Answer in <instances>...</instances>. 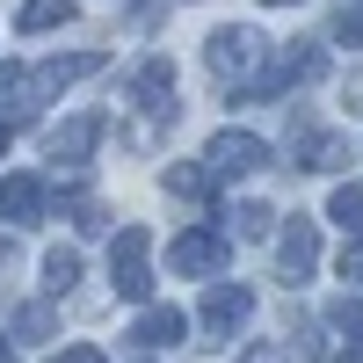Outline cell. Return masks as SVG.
Returning <instances> with one entry per match:
<instances>
[{
	"instance_id": "6da1fadb",
	"label": "cell",
	"mask_w": 363,
	"mask_h": 363,
	"mask_svg": "<svg viewBox=\"0 0 363 363\" xmlns=\"http://www.w3.org/2000/svg\"><path fill=\"white\" fill-rule=\"evenodd\" d=\"M203 58H211V80H225V87L247 95V87L269 73V37H262V29H247V22H225V29H211Z\"/></svg>"
},
{
	"instance_id": "7a4b0ae2",
	"label": "cell",
	"mask_w": 363,
	"mask_h": 363,
	"mask_svg": "<svg viewBox=\"0 0 363 363\" xmlns=\"http://www.w3.org/2000/svg\"><path fill=\"white\" fill-rule=\"evenodd\" d=\"M153 233L145 225H124L109 240V284H116V298H131V306H145V298H153Z\"/></svg>"
},
{
	"instance_id": "3957f363",
	"label": "cell",
	"mask_w": 363,
	"mask_h": 363,
	"mask_svg": "<svg viewBox=\"0 0 363 363\" xmlns=\"http://www.w3.org/2000/svg\"><path fill=\"white\" fill-rule=\"evenodd\" d=\"M320 73H327V51H320V44H291V51L269 58V73L247 87V95H255V102H284L291 87H306V80H320Z\"/></svg>"
},
{
	"instance_id": "277c9868",
	"label": "cell",
	"mask_w": 363,
	"mask_h": 363,
	"mask_svg": "<svg viewBox=\"0 0 363 363\" xmlns=\"http://www.w3.org/2000/svg\"><path fill=\"white\" fill-rule=\"evenodd\" d=\"M225 262H233V240L218 225L174 233V277H225Z\"/></svg>"
},
{
	"instance_id": "5b68a950",
	"label": "cell",
	"mask_w": 363,
	"mask_h": 363,
	"mask_svg": "<svg viewBox=\"0 0 363 363\" xmlns=\"http://www.w3.org/2000/svg\"><path fill=\"white\" fill-rule=\"evenodd\" d=\"M277 269H284V284H313V269H320V233H313V218H298V211H291V225L277 233Z\"/></svg>"
},
{
	"instance_id": "8992f818",
	"label": "cell",
	"mask_w": 363,
	"mask_h": 363,
	"mask_svg": "<svg viewBox=\"0 0 363 363\" xmlns=\"http://www.w3.org/2000/svg\"><path fill=\"white\" fill-rule=\"evenodd\" d=\"M255 320V291L247 284H211L203 291V327L211 335H233V327H247Z\"/></svg>"
},
{
	"instance_id": "52a82bcc",
	"label": "cell",
	"mask_w": 363,
	"mask_h": 363,
	"mask_svg": "<svg viewBox=\"0 0 363 363\" xmlns=\"http://www.w3.org/2000/svg\"><path fill=\"white\" fill-rule=\"evenodd\" d=\"M203 160L218 167V174H255V167L269 160V145H262L255 131H218V138L203 145Z\"/></svg>"
},
{
	"instance_id": "ba28073f",
	"label": "cell",
	"mask_w": 363,
	"mask_h": 363,
	"mask_svg": "<svg viewBox=\"0 0 363 363\" xmlns=\"http://www.w3.org/2000/svg\"><path fill=\"white\" fill-rule=\"evenodd\" d=\"M131 102L153 109V116L174 109V58H138V73H131Z\"/></svg>"
},
{
	"instance_id": "9c48e42d",
	"label": "cell",
	"mask_w": 363,
	"mask_h": 363,
	"mask_svg": "<svg viewBox=\"0 0 363 363\" xmlns=\"http://www.w3.org/2000/svg\"><path fill=\"white\" fill-rule=\"evenodd\" d=\"M109 58L102 51H66V58H44L37 66V102H51L58 87H73V80H87V73H102Z\"/></svg>"
},
{
	"instance_id": "30bf717a",
	"label": "cell",
	"mask_w": 363,
	"mask_h": 363,
	"mask_svg": "<svg viewBox=\"0 0 363 363\" xmlns=\"http://www.w3.org/2000/svg\"><path fill=\"white\" fill-rule=\"evenodd\" d=\"M291 160H298V167H313V174H327V167H342V160H349V138L298 124V131H291Z\"/></svg>"
},
{
	"instance_id": "8fae6325",
	"label": "cell",
	"mask_w": 363,
	"mask_h": 363,
	"mask_svg": "<svg viewBox=\"0 0 363 363\" xmlns=\"http://www.w3.org/2000/svg\"><path fill=\"white\" fill-rule=\"evenodd\" d=\"M44 182L37 174H8V182H0V218H8V225H37L44 218Z\"/></svg>"
},
{
	"instance_id": "7c38bea8",
	"label": "cell",
	"mask_w": 363,
	"mask_h": 363,
	"mask_svg": "<svg viewBox=\"0 0 363 363\" xmlns=\"http://www.w3.org/2000/svg\"><path fill=\"white\" fill-rule=\"evenodd\" d=\"M95 138H102V116H95V109H80V116H66V124L51 131V160L80 167L87 153H95Z\"/></svg>"
},
{
	"instance_id": "4fadbf2b",
	"label": "cell",
	"mask_w": 363,
	"mask_h": 363,
	"mask_svg": "<svg viewBox=\"0 0 363 363\" xmlns=\"http://www.w3.org/2000/svg\"><path fill=\"white\" fill-rule=\"evenodd\" d=\"M182 335H189V313H174V306H145V313L131 320V342H138V349H174Z\"/></svg>"
},
{
	"instance_id": "5bb4252c",
	"label": "cell",
	"mask_w": 363,
	"mask_h": 363,
	"mask_svg": "<svg viewBox=\"0 0 363 363\" xmlns=\"http://www.w3.org/2000/svg\"><path fill=\"white\" fill-rule=\"evenodd\" d=\"M211 189H218V167H211V160H174V167H167V196L203 203Z\"/></svg>"
},
{
	"instance_id": "9a60e30c",
	"label": "cell",
	"mask_w": 363,
	"mask_h": 363,
	"mask_svg": "<svg viewBox=\"0 0 363 363\" xmlns=\"http://www.w3.org/2000/svg\"><path fill=\"white\" fill-rule=\"evenodd\" d=\"M66 22H73V0H22V15H15L22 37H44V29H66Z\"/></svg>"
},
{
	"instance_id": "2e32d148",
	"label": "cell",
	"mask_w": 363,
	"mask_h": 363,
	"mask_svg": "<svg viewBox=\"0 0 363 363\" xmlns=\"http://www.w3.org/2000/svg\"><path fill=\"white\" fill-rule=\"evenodd\" d=\"M327 218H335L349 240H363V182H342V189L327 196Z\"/></svg>"
},
{
	"instance_id": "e0dca14e",
	"label": "cell",
	"mask_w": 363,
	"mask_h": 363,
	"mask_svg": "<svg viewBox=\"0 0 363 363\" xmlns=\"http://www.w3.org/2000/svg\"><path fill=\"white\" fill-rule=\"evenodd\" d=\"M0 109H37V66H0Z\"/></svg>"
},
{
	"instance_id": "ac0fdd59",
	"label": "cell",
	"mask_w": 363,
	"mask_h": 363,
	"mask_svg": "<svg viewBox=\"0 0 363 363\" xmlns=\"http://www.w3.org/2000/svg\"><path fill=\"white\" fill-rule=\"evenodd\" d=\"M233 233L240 240H269V233H277V211H269V203H233Z\"/></svg>"
},
{
	"instance_id": "d6986e66",
	"label": "cell",
	"mask_w": 363,
	"mask_h": 363,
	"mask_svg": "<svg viewBox=\"0 0 363 363\" xmlns=\"http://www.w3.org/2000/svg\"><path fill=\"white\" fill-rule=\"evenodd\" d=\"M44 284H51V298L73 291V284H80V255H73V247H51V255H44Z\"/></svg>"
},
{
	"instance_id": "ffe728a7",
	"label": "cell",
	"mask_w": 363,
	"mask_h": 363,
	"mask_svg": "<svg viewBox=\"0 0 363 363\" xmlns=\"http://www.w3.org/2000/svg\"><path fill=\"white\" fill-rule=\"evenodd\" d=\"M327 327L349 335V349H363V298H335V306H327Z\"/></svg>"
},
{
	"instance_id": "44dd1931",
	"label": "cell",
	"mask_w": 363,
	"mask_h": 363,
	"mask_svg": "<svg viewBox=\"0 0 363 363\" xmlns=\"http://www.w3.org/2000/svg\"><path fill=\"white\" fill-rule=\"evenodd\" d=\"M15 342H51V306H22L15 313Z\"/></svg>"
},
{
	"instance_id": "7402d4cb",
	"label": "cell",
	"mask_w": 363,
	"mask_h": 363,
	"mask_svg": "<svg viewBox=\"0 0 363 363\" xmlns=\"http://www.w3.org/2000/svg\"><path fill=\"white\" fill-rule=\"evenodd\" d=\"M335 29H342V44H356V51H363V0H349Z\"/></svg>"
},
{
	"instance_id": "603a6c76",
	"label": "cell",
	"mask_w": 363,
	"mask_h": 363,
	"mask_svg": "<svg viewBox=\"0 0 363 363\" xmlns=\"http://www.w3.org/2000/svg\"><path fill=\"white\" fill-rule=\"evenodd\" d=\"M342 277L363 284V240H349V247H342Z\"/></svg>"
},
{
	"instance_id": "cb8c5ba5",
	"label": "cell",
	"mask_w": 363,
	"mask_h": 363,
	"mask_svg": "<svg viewBox=\"0 0 363 363\" xmlns=\"http://www.w3.org/2000/svg\"><path fill=\"white\" fill-rule=\"evenodd\" d=\"M58 363H109L102 349H87V342H73V349H58Z\"/></svg>"
},
{
	"instance_id": "d4e9b609",
	"label": "cell",
	"mask_w": 363,
	"mask_h": 363,
	"mask_svg": "<svg viewBox=\"0 0 363 363\" xmlns=\"http://www.w3.org/2000/svg\"><path fill=\"white\" fill-rule=\"evenodd\" d=\"M240 363H284V356L269 349V342H255V349H240Z\"/></svg>"
},
{
	"instance_id": "484cf974",
	"label": "cell",
	"mask_w": 363,
	"mask_h": 363,
	"mask_svg": "<svg viewBox=\"0 0 363 363\" xmlns=\"http://www.w3.org/2000/svg\"><path fill=\"white\" fill-rule=\"evenodd\" d=\"M335 363H363V349H342V356H335Z\"/></svg>"
},
{
	"instance_id": "4316f807",
	"label": "cell",
	"mask_w": 363,
	"mask_h": 363,
	"mask_svg": "<svg viewBox=\"0 0 363 363\" xmlns=\"http://www.w3.org/2000/svg\"><path fill=\"white\" fill-rule=\"evenodd\" d=\"M262 8H291V0H262Z\"/></svg>"
},
{
	"instance_id": "83f0119b",
	"label": "cell",
	"mask_w": 363,
	"mask_h": 363,
	"mask_svg": "<svg viewBox=\"0 0 363 363\" xmlns=\"http://www.w3.org/2000/svg\"><path fill=\"white\" fill-rule=\"evenodd\" d=\"M0 153H8V124H0Z\"/></svg>"
},
{
	"instance_id": "f1b7e54d",
	"label": "cell",
	"mask_w": 363,
	"mask_h": 363,
	"mask_svg": "<svg viewBox=\"0 0 363 363\" xmlns=\"http://www.w3.org/2000/svg\"><path fill=\"white\" fill-rule=\"evenodd\" d=\"M0 363H8V342H0Z\"/></svg>"
}]
</instances>
